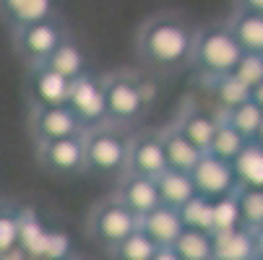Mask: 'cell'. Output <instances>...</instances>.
<instances>
[{
  "mask_svg": "<svg viewBox=\"0 0 263 260\" xmlns=\"http://www.w3.org/2000/svg\"><path fill=\"white\" fill-rule=\"evenodd\" d=\"M196 34L177 16H157L138 31V55L143 63L159 70H175L191 63Z\"/></svg>",
  "mask_w": 263,
  "mask_h": 260,
  "instance_id": "obj_1",
  "label": "cell"
},
{
  "mask_svg": "<svg viewBox=\"0 0 263 260\" xmlns=\"http://www.w3.org/2000/svg\"><path fill=\"white\" fill-rule=\"evenodd\" d=\"M242 55H245V50L235 39L230 26H206L196 34L191 65L203 78H216V76L232 73Z\"/></svg>",
  "mask_w": 263,
  "mask_h": 260,
  "instance_id": "obj_2",
  "label": "cell"
},
{
  "mask_svg": "<svg viewBox=\"0 0 263 260\" xmlns=\"http://www.w3.org/2000/svg\"><path fill=\"white\" fill-rule=\"evenodd\" d=\"M86 146V172L99 177H125L128 174V151L130 138L112 125H102L84 133Z\"/></svg>",
  "mask_w": 263,
  "mask_h": 260,
  "instance_id": "obj_3",
  "label": "cell"
},
{
  "mask_svg": "<svg viewBox=\"0 0 263 260\" xmlns=\"http://www.w3.org/2000/svg\"><path fill=\"white\" fill-rule=\"evenodd\" d=\"M138 229H141V218L118 195L99 201L89 213V234H91V239L97 245H102L104 250H109V252Z\"/></svg>",
  "mask_w": 263,
  "mask_h": 260,
  "instance_id": "obj_4",
  "label": "cell"
},
{
  "mask_svg": "<svg viewBox=\"0 0 263 260\" xmlns=\"http://www.w3.org/2000/svg\"><path fill=\"white\" fill-rule=\"evenodd\" d=\"M102 81H104V94H107L109 125H115V128L136 125L148 109V104L141 94V86H138V76L112 73V76H107Z\"/></svg>",
  "mask_w": 263,
  "mask_h": 260,
  "instance_id": "obj_5",
  "label": "cell"
},
{
  "mask_svg": "<svg viewBox=\"0 0 263 260\" xmlns=\"http://www.w3.org/2000/svg\"><path fill=\"white\" fill-rule=\"evenodd\" d=\"M68 107L76 112V117L84 123L86 130L109 125V109H107V94H104V81L86 73L79 81H73Z\"/></svg>",
  "mask_w": 263,
  "mask_h": 260,
  "instance_id": "obj_6",
  "label": "cell"
},
{
  "mask_svg": "<svg viewBox=\"0 0 263 260\" xmlns=\"http://www.w3.org/2000/svg\"><path fill=\"white\" fill-rule=\"evenodd\" d=\"M31 135L34 143H50L63 138H79L86 133L84 123L76 117V112L63 104V107H31Z\"/></svg>",
  "mask_w": 263,
  "mask_h": 260,
  "instance_id": "obj_7",
  "label": "cell"
},
{
  "mask_svg": "<svg viewBox=\"0 0 263 260\" xmlns=\"http://www.w3.org/2000/svg\"><path fill=\"white\" fill-rule=\"evenodd\" d=\"M196 193L201 198L209 201H219V198H230L240 190L237 174L232 169V162H224L214 154H203L201 162L196 164V169L191 172Z\"/></svg>",
  "mask_w": 263,
  "mask_h": 260,
  "instance_id": "obj_8",
  "label": "cell"
},
{
  "mask_svg": "<svg viewBox=\"0 0 263 260\" xmlns=\"http://www.w3.org/2000/svg\"><path fill=\"white\" fill-rule=\"evenodd\" d=\"M36 159H40V164L52 174H60V177L81 174V172H86L84 135L50 141V143H36Z\"/></svg>",
  "mask_w": 263,
  "mask_h": 260,
  "instance_id": "obj_9",
  "label": "cell"
},
{
  "mask_svg": "<svg viewBox=\"0 0 263 260\" xmlns=\"http://www.w3.org/2000/svg\"><path fill=\"white\" fill-rule=\"evenodd\" d=\"M65 42V31L52 21H40V24H31L16 31V45L21 50V55L29 60L31 68L36 65H45L47 57Z\"/></svg>",
  "mask_w": 263,
  "mask_h": 260,
  "instance_id": "obj_10",
  "label": "cell"
},
{
  "mask_svg": "<svg viewBox=\"0 0 263 260\" xmlns=\"http://www.w3.org/2000/svg\"><path fill=\"white\" fill-rule=\"evenodd\" d=\"M167 156H164V143L162 133H138L130 138V151H128V174L138 177H162L167 172Z\"/></svg>",
  "mask_w": 263,
  "mask_h": 260,
  "instance_id": "obj_11",
  "label": "cell"
},
{
  "mask_svg": "<svg viewBox=\"0 0 263 260\" xmlns=\"http://www.w3.org/2000/svg\"><path fill=\"white\" fill-rule=\"evenodd\" d=\"M73 81L63 78L60 73L50 70L47 65L31 68L29 76V99L31 107H63L68 104Z\"/></svg>",
  "mask_w": 263,
  "mask_h": 260,
  "instance_id": "obj_12",
  "label": "cell"
},
{
  "mask_svg": "<svg viewBox=\"0 0 263 260\" xmlns=\"http://www.w3.org/2000/svg\"><path fill=\"white\" fill-rule=\"evenodd\" d=\"M115 195H118L138 218H143L146 213H152L154 208L162 206L157 179H152V177H138V174H125V177H120V185H118V193H115Z\"/></svg>",
  "mask_w": 263,
  "mask_h": 260,
  "instance_id": "obj_13",
  "label": "cell"
},
{
  "mask_svg": "<svg viewBox=\"0 0 263 260\" xmlns=\"http://www.w3.org/2000/svg\"><path fill=\"white\" fill-rule=\"evenodd\" d=\"M141 232H146L159 247H172L177 237L185 232V224H182V216L177 208L159 206L141 218Z\"/></svg>",
  "mask_w": 263,
  "mask_h": 260,
  "instance_id": "obj_14",
  "label": "cell"
},
{
  "mask_svg": "<svg viewBox=\"0 0 263 260\" xmlns=\"http://www.w3.org/2000/svg\"><path fill=\"white\" fill-rule=\"evenodd\" d=\"M50 224L31 206H21V232H18V250L26 257H42L45 245L50 237Z\"/></svg>",
  "mask_w": 263,
  "mask_h": 260,
  "instance_id": "obj_15",
  "label": "cell"
},
{
  "mask_svg": "<svg viewBox=\"0 0 263 260\" xmlns=\"http://www.w3.org/2000/svg\"><path fill=\"white\" fill-rule=\"evenodd\" d=\"M175 128L193 146H198L203 154H209L211 141L216 135V128H219V115H211L206 109H187L185 115H180Z\"/></svg>",
  "mask_w": 263,
  "mask_h": 260,
  "instance_id": "obj_16",
  "label": "cell"
},
{
  "mask_svg": "<svg viewBox=\"0 0 263 260\" xmlns=\"http://www.w3.org/2000/svg\"><path fill=\"white\" fill-rule=\"evenodd\" d=\"M162 143H164V156H167V167L177 169V172H193L196 164L201 162L203 151L198 146H193L175 125L162 130Z\"/></svg>",
  "mask_w": 263,
  "mask_h": 260,
  "instance_id": "obj_17",
  "label": "cell"
},
{
  "mask_svg": "<svg viewBox=\"0 0 263 260\" xmlns=\"http://www.w3.org/2000/svg\"><path fill=\"white\" fill-rule=\"evenodd\" d=\"M0 11L8 18V24L18 31L24 26L52 18L55 0H0Z\"/></svg>",
  "mask_w": 263,
  "mask_h": 260,
  "instance_id": "obj_18",
  "label": "cell"
},
{
  "mask_svg": "<svg viewBox=\"0 0 263 260\" xmlns=\"http://www.w3.org/2000/svg\"><path fill=\"white\" fill-rule=\"evenodd\" d=\"M211 237H214V260H253L255 257L253 232L248 227L216 232Z\"/></svg>",
  "mask_w": 263,
  "mask_h": 260,
  "instance_id": "obj_19",
  "label": "cell"
},
{
  "mask_svg": "<svg viewBox=\"0 0 263 260\" xmlns=\"http://www.w3.org/2000/svg\"><path fill=\"white\" fill-rule=\"evenodd\" d=\"M157 188H159L162 206H170L177 211L198 195L191 172H177V169H167L162 177H157Z\"/></svg>",
  "mask_w": 263,
  "mask_h": 260,
  "instance_id": "obj_20",
  "label": "cell"
},
{
  "mask_svg": "<svg viewBox=\"0 0 263 260\" xmlns=\"http://www.w3.org/2000/svg\"><path fill=\"white\" fill-rule=\"evenodd\" d=\"M232 169L237 174L240 188L263 190V143L248 141V146L240 151V156L232 162Z\"/></svg>",
  "mask_w": 263,
  "mask_h": 260,
  "instance_id": "obj_21",
  "label": "cell"
},
{
  "mask_svg": "<svg viewBox=\"0 0 263 260\" xmlns=\"http://www.w3.org/2000/svg\"><path fill=\"white\" fill-rule=\"evenodd\" d=\"M230 31L235 34V39L245 52L263 55V13L240 8L230 21Z\"/></svg>",
  "mask_w": 263,
  "mask_h": 260,
  "instance_id": "obj_22",
  "label": "cell"
},
{
  "mask_svg": "<svg viewBox=\"0 0 263 260\" xmlns=\"http://www.w3.org/2000/svg\"><path fill=\"white\" fill-rule=\"evenodd\" d=\"M45 65H47L50 70L60 73V76L68 78V81H79L81 76H86V73H89L86 57H84L81 47H79L76 42H70V39H65V42L47 57Z\"/></svg>",
  "mask_w": 263,
  "mask_h": 260,
  "instance_id": "obj_23",
  "label": "cell"
},
{
  "mask_svg": "<svg viewBox=\"0 0 263 260\" xmlns=\"http://www.w3.org/2000/svg\"><path fill=\"white\" fill-rule=\"evenodd\" d=\"M209 89L214 91V99L219 102L221 112H230V109L245 104L253 99V89H248L235 73H227V76H216V78H206Z\"/></svg>",
  "mask_w": 263,
  "mask_h": 260,
  "instance_id": "obj_24",
  "label": "cell"
},
{
  "mask_svg": "<svg viewBox=\"0 0 263 260\" xmlns=\"http://www.w3.org/2000/svg\"><path fill=\"white\" fill-rule=\"evenodd\" d=\"M245 146H248V138L237 128H232V123L224 115H219V128H216V135L211 141L209 154H214V156H219L224 162H235Z\"/></svg>",
  "mask_w": 263,
  "mask_h": 260,
  "instance_id": "obj_25",
  "label": "cell"
},
{
  "mask_svg": "<svg viewBox=\"0 0 263 260\" xmlns=\"http://www.w3.org/2000/svg\"><path fill=\"white\" fill-rule=\"evenodd\" d=\"M172 247L182 260H214V237H211V232L185 229Z\"/></svg>",
  "mask_w": 263,
  "mask_h": 260,
  "instance_id": "obj_26",
  "label": "cell"
},
{
  "mask_svg": "<svg viewBox=\"0 0 263 260\" xmlns=\"http://www.w3.org/2000/svg\"><path fill=\"white\" fill-rule=\"evenodd\" d=\"M21 232V206L11 201H0V257L18 250Z\"/></svg>",
  "mask_w": 263,
  "mask_h": 260,
  "instance_id": "obj_27",
  "label": "cell"
},
{
  "mask_svg": "<svg viewBox=\"0 0 263 260\" xmlns=\"http://www.w3.org/2000/svg\"><path fill=\"white\" fill-rule=\"evenodd\" d=\"M185 229H198V232H214V201L196 195L180 208Z\"/></svg>",
  "mask_w": 263,
  "mask_h": 260,
  "instance_id": "obj_28",
  "label": "cell"
},
{
  "mask_svg": "<svg viewBox=\"0 0 263 260\" xmlns=\"http://www.w3.org/2000/svg\"><path fill=\"white\" fill-rule=\"evenodd\" d=\"M224 117H227L232 123V128H237L248 141H255L258 138V130H260V123H263V109L250 99L235 109H230V112H221Z\"/></svg>",
  "mask_w": 263,
  "mask_h": 260,
  "instance_id": "obj_29",
  "label": "cell"
},
{
  "mask_svg": "<svg viewBox=\"0 0 263 260\" xmlns=\"http://www.w3.org/2000/svg\"><path fill=\"white\" fill-rule=\"evenodd\" d=\"M157 250H159V245L146 232L138 229V232H133L128 239H123L115 250H112V257L115 260H152Z\"/></svg>",
  "mask_w": 263,
  "mask_h": 260,
  "instance_id": "obj_30",
  "label": "cell"
},
{
  "mask_svg": "<svg viewBox=\"0 0 263 260\" xmlns=\"http://www.w3.org/2000/svg\"><path fill=\"white\" fill-rule=\"evenodd\" d=\"M237 203H240V216H242V227L250 232L263 224V190L253 188H240L237 190Z\"/></svg>",
  "mask_w": 263,
  "mask_h": 260,
  "instance_id": "obj_31",
  "label": "cell"
},
{
  "mask_svg": "<svg viewBox=\"0 0 263 260\" xmlns=\"http://www.w3.org/2000/svg\"><path fill=\"white\" fill-rule=\"evenodd\" d=\"M242 227V216H240V203H237V193L230 198H219L214 201V232H230V229H240Z\"/></svg>",
  "mask_w": 263,
  "mask_h": 260,
  "instance_id": "obj_32",
  "label": "cell"
},
{
  "mask_svg": "<svg viewBox=\"0 0 263 260\" xmlns=\"http://www.w3.org/2000/svg\"><path fill=\"white\" fill-rule=\"evenodd\" d=\"M232 73H235V76H237L248 89L260 86V84H263V55H258V52H245Z\"/></svg>",
  "mask_w": 263,
  "mask_h": 260,
  "instance_id": "obj_33",
  "label": "cell"
},
{
  "mask_svg": "<svg viewBox=\"0 0 263 260\" xmlns=\"http://www.w3.org/2000/svg\"><path fill=\"white\" fill-rule=\"evenodd\" d=\"M45 260H73V239L65 229L52 227L47 245H45Z\"/></svg>",
  "mask_w": 263,
  "mask_h": 260,
  "instance_id": "obj_34",
  "label": "cell"
},
{
  "mask_svg": "<svg viewBox=\"0 0 263 260\" xmlns=\"http://www.w3.org/2000/svg\"><path fill=\"white\" fill-rule=\"evenodd\" d=\"M152 260H182V257L175 252V247H159Z\"/></svg>",
  "mask_w": 263,
  "mask_h": 260,
  "instance_id": "obj_35",
  "label": "cell"
},
{
  "mask_svg": "<svg viewBox=\"0 0 263 260\" xmlns=\"http://www.w3.org/2000/svg\"><path fill=\"white\" fill-rule=\"evenodd\" d=\"M253 245H255V255L263 257V224L258 229H253Z\"/></svg>",
  "mask_w": 263,
  "mask_h": 260,
  "instance_id": "obj_36",
  "label": "cell"
},
{
  "mask_svg": "<svg viewBox=\"0 0 263 260\" xmlns=\"http://www.w3.org/2000/svg\"><path fill=\"white\" fill-rule=\"evenodd\" d=\"M240 8L245 11H255V13H263V0H237Z\"/></svg>",
  "mask_w": 263,
  "mask_h": 260,
  "instance_id": "obj_37",
  "label": "cell"
},
{
  "mask_svg": "<svg viewBox=\"0 0 263 260\" xmlns=\"http://www.w3.org/2000/svg\"><path fill=\"white\" fill-rule=\"evenodd\" d=\"M253 102H255V104H258V107L263 109V84L253 89Z\"/></svg>",
  "mask_w": 263,
  "mask_h": 260,
  "instance_id": "obj_38",
  "label": "cell"
},
{
  "mask_svg": "<svg viewBox=\"0 0 263 260\" xmlns=\"http://www.w3.org/2000/svg\"><path fill=\"white\" fill-rule=\"evenodd\" d=\"M255 141H260V143H263V123H260V130H258V138H255Z\"/></svg>",
  "mask_w": 263,
  "mask_h": 260,
  "instance_id": "obj_39",
  "label": "cell"
},
{
  "mask_svg": "<svg viewBox=\"0 0 263 260\" xmlns=\"http://www.w3.org/2000/svg\"><path fill=\"white\" fill-rule=\"evenodd\" d=\"M29 260H45V257H29Z\"/></svg>",
  "mask_w": 263,
  "mask_h": 260,
  "instance_id": "obj_40",
  "label": "cell"
},
{
  "mask_svg": "<svg viewBox=\"0 0 263 260\" xmlns=\"http://www.w3.org/2000/svg\"><path fill=\"white\" fill-rule=\"evenodd\" d=\"M253 260H263V257H260V255H255V257H253Z\"/></svg>",
  "mask_w": 263,
  "mask_h": 260,
  "instance_id": "obj_41",
  "label": "cell"
}]
</instances>
